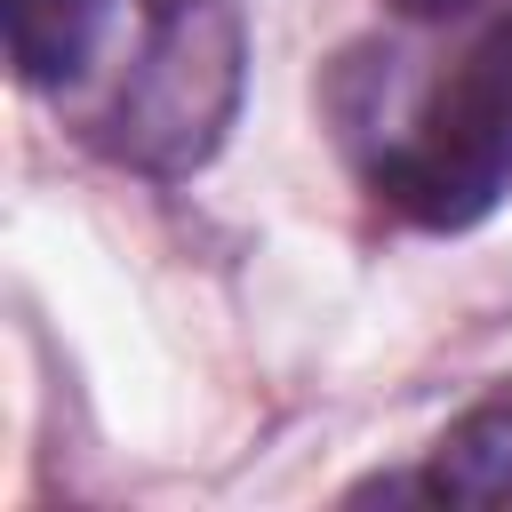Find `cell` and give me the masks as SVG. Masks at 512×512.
<instances>
[{
	"label": "cell",
	"mask_w": 512,
	"mask_h": 512,
	"mask_svg": "<svg viewBox=\"0 0 512 512\" xmlns=\"http://www.w3.org/2000/svg\"><path fill=\"white\" fill-rule=\"evenodd\" d=\"M240 96V24L232 0H144L128 56L88 112V136L152 176H184L208 160Z\"/></svg>",
	"instance_id": "1"
},
{
	"label": "cell",
	"mask_w": 512,
	"mask_h": 512,
	"mask_svg": "<svg viewBox=\"0 0 512 512\" xmlns=\"http://www.w3.org/2000/svg\"><path fill=\"white\" fill-rule=\"evenodd\" d=\"M376 192L424 232H464L512 192V16L424 96L416 128L376 160Z\"/></svg>",
	"instance_id": "2"
},
{
	"label": "cell",
	"mask_w": 512,
	"mask_h": 512,
	"mask_svg": "<svg viewBox=\"0 0 512 512\" xmlns=\"http://www.w3.org/2000/svg\"><path fill=\"white\" fill-rule=\"evenodd\" d=\"M112 48H120V0H8V64L24 88L64 96Z\"/></svg>",
	"instance_id": "3"
},
{
	"label": "cell",
	"mask_w": 512,
	"mask_h": 512,
	"mask_svg": "<svg viewBox=\"0 0 512 512\" xmlns=\"http://www.w3.org/2000/svg\"><path fill=\"white\" fill-rule=\"evenodd\" d=\"M424 496H440V504H512V376L432 440Z\"/></svg>",
	"instance_id": "4"
},
{
	"label": "cell",
	"mask_w": 512,
	"mask_h": 512,
	"mask_svg": "<svg viewBox=\"0 0 512 512\" xmlns=\"http://www.w3.org/2000/svg\"><path fill=\"white\" fill-rule=\"evenodd\" d=\"M408 24H440V16H456V8H472V0H392Z\"/></svg>",
	"instance_id": "5"
}]
</instances>
